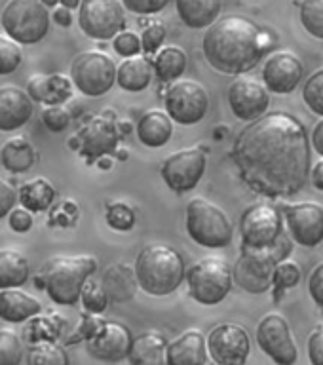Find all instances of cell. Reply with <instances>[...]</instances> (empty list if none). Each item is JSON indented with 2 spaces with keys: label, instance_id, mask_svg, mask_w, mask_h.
Returning a JSON list of instances; mask_svg holds the SVG:
<instances>
[{
  "label": "cell",
  "instance_id": "obj_1",
  "mask_svg": "<svg viewBox=\"0 0 323 365\" xmlns=\"http://www.w3.org/2000/svg\"><path fill=\"white\" fill-rule=\"evenodd\" d=\"M240 179L268 198H291L310 177V141L301 120L284 110L262 114L240 131L230 150Z\"/></svg>",
  "mask_w": 323,
  "mask_h": 365
},
{
  "label": "cell",
  "instance_id": "obj_2",
  "mask_svg": "<svg viewBox=\"0 0 323 365\" xmlns=\"http://www.w3.org/2000/svg\"><path fill=\"white\" fill-rule=\"evenodd\" d=\"M265 31L244 16L219 17L207 27L202 50L211 67L227 74H244L257 67L268 50Z\"/></svg>",
  "mask_w": 323,
  "mask_h": 365
},
{
  "label": "cell",
  "instance_id": "obj_3",
  "mask_svg": "<svg viewBox=\"0 0 323 365\" xmlns=\"http://www.w3.org/2000/svg\"><path fill=\"white\" fill-rule=\"evenodd\" d=\"M97 270V261L90 255L51 257L40 270L39 284L56 304L73 307L80 301L86 282Z\"/></svg>",
  "mask_w": 323,
  "mask_h": 365
},
{
  "label": "cell",
  "instance_id": "obj_4",
  "mask_svg": "<svg viewBox=\"0 0 323 365\" xmlns=\"http://www.w3.org/2000/svg\"><path fill=\"white\" fill-rule=\"evenodd\" d=\"M135 272L141 289L148 295L164 297L179 289L187 278L183 257L170 245H147L137 255Z\"/></svg>",
  "mask_w": 323,
  "mask_h": 365
},
{
  "label": "cell",
  "instance_id": "obj_5",
  "mask_svg": "<svg viewBox=\"0 0 323 365\" xmlns=\"http://www.w3.org/2000/svg\"><path fill=\"white\" fill-rule=\"evenodd\" d=\"M293 242L295 240L284 232L276 244L268 247H259V250L242 247L240 259L234 264V282L250 293H265L272 289L274 272L280 262L291 255Z\"/></svg>",
  "mask_w": 323,
  "mask_h": 365
},
{
  "label": "cell",
  "instance_id": "obj_6",
  "mask_svg": "<svg viewBox=\"0 0 323 365\" xmlns=\"http://www.w3.org/2000/svg\"><path fill=\"white\" fill-rule=\"evenodd\" d=\"M187 232L196 244L221 250L232 242V222L217 204L194 198L187 204Z\"/></svg>",
  "mask_w": 323,
  "mask_h": 365
},
{
  "label": "cell",
  "instance_id": "obj_7",
  "mask_svg": "<svg viewBox=\"0 0 323 365\" xmlns=\"http://www.w3.org/2000/svg\"><path fill=\"white\" fill-rule=\"evenodd\" d=\"M0 23L4 33L19 44H36L50 31V14L42 0H10Z\"/></svg>",
  "mask_w": 323,
  "mask_h": 365
},
{
  "label": "cell",
  "instance_id": "obj_8",
  "mask_svg": "<svg viewBox=\"0 0 323 365\" xmlns=\"http://www.w3.org/2000/svg\"><path fill=\"white\" fill-rule=\"evenodd\" d=\"M232 279L234 270L222 257H205L187 272L190 295L205 307L225 301L232 289Z\"/></svg>",
  "mask_w": 323,
  "mask_h": 365
},
{
  "label": "cell",
  "instance_id": "obj_9",
  "mask_svg": "<svg viewBox=\"0 0 323 365\" xmlns=\"http://www.w3.org/2000/svg\"><path fill=\"white\" fill-rule=\"evenodd\" d=\"M122 133H120L118 120L113 113H103L91 116L82 128H80L68 145L76 148L88 162H97L103 156L113 154L118 147Z\"/></svg>",
  "mask_w": 323,
  "mask_h": 365
},
{
  "label": "cell",
  "instance_id": "obj_10",
  "mask_svg": "<svg viewBox=\"0 0 323 365\" xmlns=\"http://www.w3.org/2000/svg\"><path fill=\"white\" fill-rule=\"evenodd\" d=\"M118 67L113 57L103 51H82L73 59L71 65V80L76 90L88 97H101L116 82Z\"/></svg>",
  "mask_w": 323,
  "mask_h": 365
},
{
  "label": "cell",
  "instance_id": "obj_11",
  "mask_svg": "<svg viewBox=\"0 0 323 365\" xmlns=\"http://www.w3.org/2000/svg\"><path fill=\"white\" fill-rule=\"evenodd\" d=\"M165 113L181 125H194L210 108V93L196 80H175L164 96Z\"/></svg>",
  "mask_w": 323,
  "mask_h": 365
},
{
  "label": "cell",
  "instance_id": "obj_12",
  "mask_svg": "<svg viewBox=\"0 0 323 365\" xmlns=\"http://www.w3.org/2000/svg\"><path fill=\"white\" fill-rule=\"evenodd\" d=\"M78 25L86 36L116 38L125 29V6L120 0H82Z\"/></svg>",
  "mask_w": 323,
  "mask_h": 365
},
{
  "label": "cell",
  "instance_id": "obj_13",
  "mask_svg": "<svg viewBox=\"0 0 323 365\" xmlns=\"http://www.w3.org/2000/svg\"><path fill=\"white\" fill-rule=\"evenodd\" d=\"M284 222L278 210L268 204H253L240 217L242 247H268L284 236Z\"/></svg>",
  "mask_w": 323,
  "mask_h": 365
},
{
  "label": "cell",
  "instance_id": "obj_14",
  "mask_svg": "<svg viewBox=\"0 0 323 365\" xmlns=\"http://www.w3.org/2000/svg\"><path fill=\"white\" fill-rule=\"evenodd\" d=\"M257 344L267 356L282 365L297 361V342L287 319L282 314H267L257 325Z\"/></svg>",
  "mask_w": 323,
  "mask_h": 365
},
{
  "label": "cell",
  "instance_id": "obj_15",
  "mask_svg": "<svg viewBox=\"0 0 323 365\" xmlns=\"http://www.w3.org/2000/svg\"><path fill=\"white\" fill-rule=\"evenodd\" d=\"M207 350L211 359L221 365L245 364L251 352L247 331L238 324H221L207 335Z\"/></svg>",
  "mask_w": 323,
  "mask_h": 365
},
{
  "label": "cell",
  "instance_id": "obj_16",
  "mask_svg": "<svg viewBox=\"0 0 323 365\" xmlns=\"http://www.w3.org/2000/svg\"><path fill=\"white\" fill-rule=\"evenodd\" d=\"M162 179L175 192L193 190L205 171V154L200 148H183L164 160Z\"/></svg>",
  "mask_w": 323,
  "mask_h": 365
},
{
  "label": "cell",
  "instance_id": "obj_17",
  "mask_svg": "<svg viewBox=\"0 0 323 365\" xmlns=\"http://www.w3.org/2000/svg\"><path fill=\"white\" fill-rule=\"evenodd\" d=\"M268 88L251 76H238L228 86V105L234 116L244 122L261 118L270 105Z\"/></svg>",
  "mask_w": 323,
  "mask_h": 365
},
{
  "label": "cell",
  "instance_id": "obj_18",
  "mask_svg": "<svg viewBox=\"0 0 323 365\" xmlns=\"http://www.w3.org/2000/svg\"><path fill=\"white\" fill-rule=\"evenodd\" d=\"M291 238L304 247H316L323 240V207L314 202L284 205Z\"/></svg>",
  "mask_w": 323,
  "mask_h": 365
},
{
  "label": "cell",
  "instance_id": "obj_19",
  "mask_svg": "<svg viewBox=\"0 0 323 365\" xmlns=\"http://www.w3.org/2000/svg\"><path fill=\"white\" fill-rule=\"evenodd\" d=\"M304 76L302 61L293 51H276L268 57L265 67H262V82L268 90L285 96L295 91Z\"/></svg>",
  "mask_w": 323,
  "mask_h": 365
},
{
  "label": "cell",
  "instance_id": "obj_20",
  "mask_svg": "<svg viewBox=\"0 0 323 365\" xmlns=\"http://www.w3.org/2000/svg\"><path fill=\"white\" fill-rule=\"evenodd\" d=\"M131 331L118 322H103L96 335L88 339V354L101 361H120L130 356Z\"/></svg>",
  "mask_w": 323,
  "mask_h": 365
},
{
  "label": "cell",
  "instance_id": "obj_21",
  "mask_svg": "<svg viewBox=\"0 0 323 365\" xmlns=\"http://www.w3.org/2000/svg\"><path fill=\"white\" fill-rule=\"evenodd\" d=\"M33 97L27 90L17 86L0 88V130L11 131L21 128L31 120L34 110Z\"/></svg>",
  "mask_w": 323,
  "mask_h": 365
},
{
  "label": "cell",
  "instance_id": "obj_22",
  "mask_svg": "<svg viewBox=\"0 0 323 365\" xmlns=\"http://www.w3.org/2000/svg\"><path fill=\"white\" fill-rule=\"evenodd\" d=\"M207 342L202 331L188 329L168 346V364L171 365H196L207 364Z\"/></svg>",
  "mask_w": 323,
  "mask_h": 365
},
{
  "label": "cell",
  "instance_id": "obj_23",
  "mask_svg": "<svg viewBox=\"0 0 323 365\" xmlns=\"http://www.w3.org/2000/svg\"><path fill=\"white\" fill-rule=\"evenodd\" d=\"M73 80L63 74H36L29 80L27 91L34 101L46 105H63L73 96Z\"/></svg>",
  "mask_w": 323,
  "mask_h": 365
},
{
  "label": "cell",
  "instance_id": "obj_24",
  "mask_svg": "<svg viewBox=\"0 0 323 365\" xmlns=\"http://www.w3.org/2000/svg\"><path fill=\"white\" fill-rule=\"evenodd\" d=\"M101 284L107 291L111 302H125L133 299L137 293L139 278H137L135 267H130L125 262H116L103 272Z\"/></svg>",
  "mask_w": 323,
  "mask_h": 365
},
{
  "label": "cell",
  "instance_id": "obj_25",
  "mask_svg": "<svg viewBox=\"0 0 323 365\" xmlns=\"http://www.w3.org/2000/svg\"><path fill=\"white\" fill-rule=\"evenodd\" d=\"M42 304L17 287H4L0 291V318L8 324H21L40 314Z\"/></svg>",
  "mask_w": 323,
  "mask_h": 365
},
{
  "label": "cell",
  "instance_id": "obj_26",
  "mask_svg": "<svg viewBox=\"0 0 323 365\" xmlns=\"http://www.w3.org/2000/svg\"><path fill=\"white\" fill-rule=\"evenodd\" d=\"M168 346L158 331H145L133 339L128 358L135 365H162L168 361Z\"/></svg>",
  "mask_w": 323,
  "mask_h": 365
},
{
  "label": "cell",
  "instance_id": "obj_27",
  "mask_svg": "<svg viewBox=\"0 0 323 365\" xmlns=\"http://www.w3.org/2000/svg\"><path fill=\"white\" fill-rule=\"evenodd\" d=\"M173 133V118L164 110H148L137 122V137L150 148L164 147Z\"/></svg>",
  "mask_w": 323,
  "mask_h": 365
},
{
  "label": "cell",
  "instance_id": "obj_28",
  "mask_svg": "<svg viewBox=\"0 0 323 365\" xmlns=\"http://www.w3.org/2000/svg\"><path fill=\"white\" fill-rule=\"evenodd\" d=\"M177 14L190 29H207L219 19L222 0H175Z\"/></svg>",
  "mask_w": 323,
  "mask_h": 365
},
{
  "label": "cell",
  "instance_id": "obj_29",
  "mask_svg": "<svg viewBox=\"0 0 323 365\" xmlns=\"http://www.w3.org/2000/svg\"><path fill=\"white\" fill-rule=\"evenodd\" d=\"M153 78V67L147 57L135 56L128 57L118 67L116 84L125 91H143L147 90Z\"/></svg>",
  "mask_w": 323,
  "mask_h": 365
},
{
  "label": "cell",
  "instance_id": "obj_30",
  "mask_svg": "<svg viewBox=\"0 0 323 365\" xmlns=\"http://www.w3.org/2000/svg\"><path fill=\"white\" fill-rule=\"evenodd\" d=\"M0 160H2V165L6 170L11 171V173H25L36 162V153L25 137H16V139H10L2 145Z\"/></svg>",
  "mask_w": 323,
  "mask_h": 365
},
{
  "label": "cell",
  "instance_id": "obj_31",
  "mask_svg": "<svg viewBox=\"0 0 323 365\" xmlns=\"http://www.w3.org/2000/svg\"><path fill=\"white\" fill-rule=\"evenodd\" d=\"M31 268L23 253L16 250L0 251V289L21 287L29 279Z\"/></svg>",
  "mask_w": 323,
  "mask_h": 365
},
{
  "label": "cell",
  "instance_id": "obj_32",
  "mask_svg": "<svg viewBox=\"0 0 323 365\" xmlns=\"http://www.w3.org/2000/svg\"><path fill=\"white\" fill-rule=\"evenodd\" d=\"M53 200H56V188L44 177H36L19 188V202L23 207H27L33 213L46 211L53 204Z\"/></svg>",
  "mask_w": 323,
  "mask_h": 365
},
{
  "label": "cell",
  "instance_id": "obj_33",
  "mask_svg": "<svg viewBox=\"0 0 323 365\" xmlns=\"http://www.w3.org/2000/svg\"><path fill=\"white\" fill-rule=\"evenodd\" d=\"M188 57L187 53L177 46H165L156 53L154 59V71L162 82H175L183 73L187 71Z\"/></svg>",
  "mask_w": 323,
  "mask_h": 365
},
{
  "label": "cell",
  "instance_id": "obj_34",
  "mask_svg": "<svg viewBox=\"0 0 323 365\" xmlns=\"http://www.w3.org/2000/svg\"><path fill=\"white\" fill-rule=\"evenodd\" d=\"M61 319L57 318V316H51V318H46V316H42V318H31L29 325L25 327V339L31 344L42 341H56L63 329Z\"/></svg>",
  "mask_w": 323,
  "mask_h": 365
},
{
  "label": "cell",
  "instance_id": "obj_35",
  "mask_svg": "<svg viewBox=\"0 0 323 365\" xmlns=\"http://www.w3.org/2000/svg\"><path fill=\"white\" fill-rule=\"evenodd\" d=\"M27 364H40V365H67L68 356L61 346L53 344V341L34 342L29 350Z\"/></svg>",
  "mask_w": 323,
  "mask_h": 365
},
{
  "label": "cell",
  "instance_id": "obj_36",
  "mask_svg": "<svg viewBox=\"0 0 323 365\" xmlns=\"http://www.w3.org/2000/svg\"><path fill=\"white\" fill-rule=\"evenodd\" d=\"M301 282V267L297 264L295 261H289L285 259L278 264L276 272H274V284H272V299L274 301H280L284 293L289 287H295L297 284Z\"/></svg>",
  "mask_w": 323,
  "mask_h": 365
},
{
  "label": "cell",
  "instance_id": "obj_37",
  "mask_svg": "<svg viewBox=\"0 0 323 365\" xmlns=\"http://www.w3.org/2000/svg\"><path fill=\"white\" fill-rule=\"evenodd\" d=\"M301 23L314 38L323 40V0H302Z\"/></svg>",
  "mask_w": 323,
  "mask_h": 365
},
{
  "label": "cell",
  "instance_id": "obj_38",
  "mask_svg": "<svg viewBox=\"0 0 323 365\" xmlns=\"http://www.w3.org/2000/svg\"><path fill=\"white\" fill-rule=\"evenodd\" d=\"M80 301H82L86 310H90V312L93 314H99L108 307L111 299H108L107 291H105V287H103L101 279L97 282V279L90 278L88 282H86L84 289H82Z\"/></svg>",
  "mask_w": 323,
  "mask_h": 365
},
{
  "label": "cell",
  "instance_id": "obj_39",
  "mask_svg": "<svg viewBox=\"0 0 323 365\" xmlns=\"http://www.w3.org/2000/svg\"><path fill=\"white\" fill-rule=\"evenodd\" d=\"M302 101L314 114L323 116V68H318L312 76H308L302 90Z\"/></svg>",
  "mask_w": 323,
  "mask_h": 365
},
{
  "label": "cell",
  "instance_id": "obj_40",
  "mask_svg": "<svg viewBox=\"0 0 323 365\" xmlns=\"http://www.w3.org/2000/svg\"><path fill=\"white\" fill-rule=\"evenodd\" d=\"M23 359V346L17 335L10 329H0V364L17 365Z\"/></svg>",
  "mask_w": 323,
  "mask_h": 365
},
{
  "label": "cell",
  "instance_id": "obj_41",
  "mask_svg": "<svg viewBox=\"0 0 323 365\" xmlns=\"http://www.w3.org/2000/svg\"><path fill=\"white\" fill-rule=\"evenodd\" d=\"M135 211L124 202H113L107 207V222L114 230H131L135 227Z\"/></svg>",
  "mask_w": 323,
  "mask_h": 365
},
{
  "label": "cell",
  "instance_id": "obj_42",
  "mask_svg": "<svg viewBox=\"0 0 323 365\" xmlns=\"http://www.w3.org/2000/svg\"><path fill=\"white\" fill-rule=\"evenodd\" d=\"M19 42L10 38L8 34L0 38V74H10L14 73L23 61L21 48Z\"/></svg>",
  "mask_w": 323,
  "mask_h": 365
},
{
  "label": "cell",
  "instance_id": "obj_43",
  "mask_svg": "<svg viewBox=\"0 0 323 365\" xmlns=\"http://www.w3.org/2000/svg\"><path fill=\"white\" fill-rule=\"evenodd\" d=\"M165 38V25L160 19H153L147 27L143 29V50L147 53H156L158 48L164 44Z\"/></svg>",
  "mask_w": 323,
  "mask_h": 365
},
{
  "label": "cell",
  "instance_id": "obj_44",
  "mask_svg": "<svg viewBox=\"0 0 323 365\" xmlns=\"http://www.w3.org/2000/svg\"><path fill=\"white\" fill-rule=\"evenodd\" d=\"M42 122L48 130L63 131L71 124V113L63 105H48L42 113Z\"/></svg>",
  "mask_w": 323,
  "mask_h": 365
},
{
  "label": "cell",
  "instance_id": "obj_45",
  "mask_svg": "<svg viewBox=\"0 0 323 365\" xmlns=\"http://www.w3.org/2000/svg\"><path fill=\"white\" fill-rule=\"evenodd\" d=\"M114 50L122 57H135L143 50V40L135 33L130 31H122V33L114 38Z\"/></svg>",
  "mask_w": 323,
  "mask_h": 365
},
{
  "label": "cell",
  "instance_id": "obj_46",
  "mask_svg": "<svg viewBox=\"0 0 323 365\" xmlns=\"http://www.w3.org/2000/svg\"><path fill=\"white\" fill-rule=\"evenodd\" d=\"M101 319L96 318L93 316V312H90V310H86L82 316H80V325L78 329L74 331V336H71L68 339V344H73V342H78L82 341V339H91V336L96 335V331L101 327Z\"/></svg>",
  "mask_w": 323,
  "mask_h": 365
},
{
  "label": "cell",
  "instance_id": "obj_47",
  "mask_svg": "<svg viewBox=\"0 0 323 365\" xmlns=\"http://www.w3.org/2000/svg\"><path fill=\"white\" fill-rule=\"evenodd\" d=\"M125 6V10L133 11L137 16H153L158 14L170 4L171 0H122Z\"/></svg>",
  "mask_w": 323,
  "mask_h": 365
},
{
  "label": "cell",
  "instance_id": "obj_48",
  "mask_svg": "<svg viewBox=\"0 0 323 365\" xmlns=\"http://www.w3.org/2000/svg\"><path fill=\"white\" fill-rule=\"evenodd\" d=\"M8 222H10V227L14 232H27L33 227V211L27 210V207H16V210L10 211V215H8Z\"/></svg>",
  "mask_w": 323,
  "mask_h": 365
},
{
  "label": "cell",
  "instance_id": "obj_49",
  "mask_svg": "<svg viewBox=\"0 0 323 365\" xmlns=\"http://www.w3.org/2000/svg\"><path fill=\"white\" fill-rule=\"evenodd\" d=\"M308 291H310L314 302L319 308H323V262L314 267L310 279H308Z\"/></svg>",
  "mask_w": 323,
  "mask_h": 365
},
{
  "label": "cell",
  "instance_id": "obj_50",
  "mask_svg": "<svg viewBox=\"0 0 323 365\" xmlns=\"http://www.w3.org/2000/svg\"><path fill=\"white\" fill-rule=\"evenodd\" d=\"M0 200H2V204H0V217L10 215V211L14 210V205H16V200H19V190H16V187H11L8 181L0 182Z\"/></svg>",
  "mask_w": 323,
  "mask_h": 365
},
{
  "label": "cell",
  "instance_id": "obj_51",
  "mask_svg": "<svg viewBox=\"0 0 323 365\" xmlns=\"http://www.w3.org/2000/svg\"><path fill=\"white\" fill-rule=\"evenodd\" d=\"M308 356L314 365H323V325L316 327L308 339Z\"/></svg>",
  "mask_w": 323,
  "mask_h": 365
},
{
  "label": "cell",
  "instance_id": "obj_52",
  "mask_svg": "<svg viewBox=\"0 0 323 365\" xmlns=\"http://www.w3.org/2000/svg\"><path fill=\"white\" fill-rule=\"evenodd\" d=\"M53 21L57 23V25H61V27H68L71 23H73V14H71V8H65V6H61V8H56V11H53Z\"/></svg>",
  "mask_w": 323,
  "mask_h": 365
},
{
  "label": "cell",
  "instance_id": "obj_53",
  "mask_svg": "<svg viewBox=\"0 0 323 365\" xmlns=\"http://www.w3.org/2000/svg\"><path fill=\"white\" fill-rule=\"evenodd\" d=\"M312 147L316 148V153H319V156H323V120H319L312 131Z\"/></svg>",
  "mask_w": 323,
  "mask_h": 365
},
{
  "label": "cell",
  "instance_id": "obj_54",
  "mask_svg": "<svg viewBox=\"0 0 323 365\" xmlns=\"http://www.w3.org/2000/svg\"><path fill=\"white\" fill-rule=\"evenodd\" d=\"M312 182H314V187L318 188V190H323V160H319L318 164L314 165Z\"/></svg>",
  "mask_w": 323,
  "mask_h": 365
},
{
  "label": "cell",
  "instance_id": "obj_55",
  "mask_svg": "<svg viewBox=\"0 0 323 365\" xmlns=\"http://www.w3.org/2000/svg\"><path fill=\"white\" fill-rule=\"evenodd\" d=\"M80 4H82V0H61V6H65V8H71V10H74V8H80Z\"/></svg>",
  "mask_w": 323,
  "mask_h": 365
},
{
  "label": "cell",
  "instance_id": "obj_56",
  "mask_svg": "<svg viewBox=\"0 0 323 365\" xmlns=\"http://www.w3.org/2000/svg\"><path fill=\"white\" fill-rule=\"evenodd\" d=\"M42 2H44V4L48 6V8H51V6H56L57 2H61V0H42Z\"/></svg>",
  "mask_w": 323,
  "mask_h": 365
}]
</instances>
